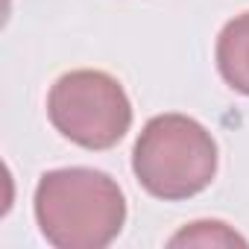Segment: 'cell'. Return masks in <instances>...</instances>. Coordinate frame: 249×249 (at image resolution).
<instances>
[{
	"label": "cell",
	"instance_id": "4",
	"mask_svg": "<svg viewBox=\"0 0 249 249\" xmlns=\"http://www.w3.org/2000/svg\"><path fill=\"white\" fill-rule=\"evenodd\" d=\"M217 71L234 91L249 97V12L231 18L217 36Z\"/></svg>",
	"mask_w": 249,
	"mask_h": 249
},
{
	"label": "cell",
	"instance_id": "3",
	"mask_svg": "<svg viewBox=\"0 0 249 249\" xmlns=\"http://www.w3.org/2000/svg\"><path fill=\"white\" fill-rule=\"evenodd\" d=\"M50 123L85 150H108L132 126V103L106 71H71L47 94Z\"/></svg>",
	"mask_w": 249,
	"mask_h": 249
},
{
	"label": "cell",
	"instance_id": "5",
	"mask_svg": "<svg viewBox=\"0 0 249 249\" xmlns=\"http://www.w3.org/2000/svg\"><path fill=\"white\" fill-rule=\"evenodd\" d=\"M167 243L170 246H246V237L220 220H199L176 231Z\"/></svg>",
	"mask_w": 249,
	"mask_h": 249
},
{
	"label": "cell",
	"instance_id": "2",
	"mask_svg": "<svg viewBox=\"0 0 249 249\" xmlns=\"http://www.w3.org/2000/svg\"><path fill=\"white\" fill-rule=\"evenodd\" d=\"M132 170L147 194L188 199L211 185L217 144L202 123L188 114H156L135 141Z\"/></svg>",
	"mask_w": 249,
	"mask_h": 249
},
{
	"label": "cell",
	"instance_id": "1",
	"mask_svg": "<svg viewBox=\"0 0 249 249\" xmlns=\"http://www.w3.org/2000/svg\"><path fill=\"white\" fill-rule=\"evenodd\" d=\"M36 220L56 249H103L126 223V199L103 170H47L36 188Z\"/></svg>",
	"mask_w": 249,
	"mask_h": 249
}]
</instances>
